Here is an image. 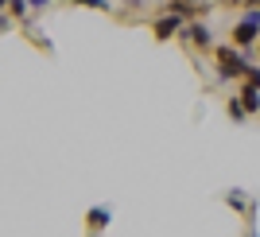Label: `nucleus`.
Returning a JSON list of instances; mask_svg holds the SVG:
<instances>
[{
  "label": "nucleus",
  "instance_id": "obj_14",
  "mask_svg": "<svg viewBox=\"0 0 260 237\" xmlns=\"http://www.w3.org/2000/svg\"><path fill=\"white\" fill-rule=\"evenodd\" d=\"M256 51H260V43H256Z\"/></svg>",
  "mask_w": 260,
  "mask_h": 237
},
{
  "label": "nucleus",
  "instance_id": "obj_9",
  "mask_svg": "<svg viewBox=\"0 0 260 237\" xmlns=\"http://www.w3.org/2000/svg\"><path fill=\"white\" fill-rule=\"evenodd\" d=\"M225 113H229V117H233V121H245V117H249V113H245V105H241V97H229Z\"/></svg>",
  "mask_w": 260,
  "mask_h": 237
},
{
  "label": "nucleus",
  "instance_id": "obj_1",
  "mask_svg": "<svg viewBox=\"0 0 260 237\" xmlns=\"http://www.w3.org/2000/svg\"><path fill=\"white\" fill-rule=\"evenodd\" d=\"M217 78L221 82H229V78H245L249 74V63H245V54H241V47L225 43V47H217Z\"/></svg>",
  "mask_w": 260,
  "mask_h": 237
},
{
  "label": "nucleus",
  "instance_id": "obj_13",
  "mask_svg": "<svg viewBox=\"0 0 260 237\" xmlns=\"http://www.w3.org/2000/svg\"><path fill=\"white\" fill-rule=\"evenodd\" d=\"M245 237H260V233H256V229H249V233H245Z\"/></svg>",
  "mask_w": 260,
  "mask_h": 237
},
{
  "label": "nucleus",
  "instance_id": "obj_10",
  "mask_svg": "<svg viewBox=\"0 0 260 237\" xmlns=\"http://www.w3.org/2000/svg\"><path fill=\"white\" fill-rule=\"evenodd\" d=\"M245 86L260 90V66H249V74H245Z\"/></svg>",
  "mask_w": 260,
  "mask_h": 237
},
{
  "label": "nucleus",
  "instance_id": "obj_7",
  "mask_svg": "<svg viewBox=\"0 0 260 237\" xmlns=\"http://www.w3.org/2000/svg\"><path fill=\"white\" fill-rule=\"evenodd\" d=\"M225 202L233 206V210H241V214L249 210V198H245V191H241V187H233V191H225Z\"/></svg>",
  "mask_w": 260,
  "mask_h": 237
},
{
  "label": "nucleus",
  "instance_id": "obj_6",
  "mask_svg": "<svg viewBox=\"0 0 260 237\" xmlns=\"http://www.w3.org/2000/svg\"><path fill=\"white\" fill-rule=\"evenodd\" d=\"M241 105H245V113H260V90H252V86H241Z\"/></svg>",
  "mask_w": 260,
  "mask_h": 237
},
{
  "label": "nucleus",
  "instance_id": "obj_5",
  "mask_svg": "<svg viewBox=\"0 0 260 237\" xmlns=\"http://www.w3.org/2000/svg\"><path fill=\"white\" fill-rule=\"evenodd\" d=\"M86 222H89L93 233H101V229H109V222H113V210H109V206H89Z\"/></svg>",
  "mask_w": 260,
  "mask_h": 237
},
{
  "label": "nucleus",
  "instance_id": "obj_11",
  "mask_svg": "<svg viewBox=\"0 0 260 237\" xmlns=\"http://www.w3.org/2000/svg\"><path fill=\"white\" fill-rule=\"evenodd\" d=\"M74 4H86V8H98V12H109V8H113L109 0H74Z\"/></svg>",
  "mask_w": 260,
  "mask_h": 237
},
{
  "label": "nucleus",
  "instance_id": "obj_2",
  "mask_svg": "<svg viewBox=\"0 0 260 237\" xmlns=\"http://www.w3.org/2000/svg\"><path fill=\"white\" fill-rule=\"evenodd\" d=\"M152 32H155V39H163V43H167V39H175V35L186 32V20H183V16H175V12H163L159 20L152 23Z\"/></svg>",
  "mask_w": 260,
  "mask_h": 237
},
{
  "label": "nucleus",
  "instance_id": "obj_12",
  "mask_svg": "<svg viewBox=\"0 0 260 237\" xmlns=\"http://www.w3.org/2000/svg\"><path fill=\"white\" fill-rule=\"evenodd\" d=\"M27 4H31V8H35V12H43V8H47V4H51V0H27Z\"/></svg>",
  "mask_w": 260,
  "mask_h": 237
},
{
  "label": "nucleus",
  "instance_id": "obj_8",
  "mask_svg": "<svg viewBox=\"0 0 260 237\" xmlns=\"http://www.w3.org/2000/svg\"><path fill=\"white\" fill-rule=\"evenodd\" d=\"M4 4H8V16H16V20H23V16H27V8H31L27 0H4Z\"/></svg>",
  "mask_w": 260,
  "mask_h": 237
},
{
  "label": "nucleus",
  "instance_id": "obj_3",
  "mask_svg": "<svg viewBox=\"0 0 260 237\" xmlns=\"http://www.w3.org/2000/svg\"><path fill=\"white\" fill-rule=\"evenodd\" d=\"M183 39H186L190 47H202V51H210V47H214V32H210L202 20H190V23H186Z\"/></svg>",
  "mask_w": 260,
  "mask_h": 237
},
{
  "label": "nucleus",
  "instance_id": "obj_4",
  "mask_svg": "<svg viewBox=\"0 0 260 237\" xmlns=\"http://www.w3.org/2000/svg\"><path fill=\"white\" fill-rule=\"evenodd\" d=\"M167 12H175V16H183L190 23V16H206L210 4H198V0H167Z\"/></svg>",
  "mask_w": 260,
  "mask_h": 237
}]
</instances>
